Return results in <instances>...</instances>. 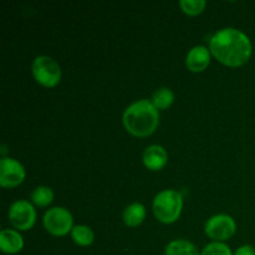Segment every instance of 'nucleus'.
I'll use <instances>...</instances> for the list:
<instances>
[{"label":"nucleus","mask_w":255,"mask_h":255,"mask_svg":"<svg viewBox=\"0 0 255 255\" xmlns=\"http://www.w3.org/2000/svg\"><path fill=\"white\" fill-rule=\"evenodd\" d=\"M209 49L218 61L231 67L246 64L253 51L249 37L233 27L219 30L209 41Z\"/></svg>","instance_id":"f257e3e1"},{"label":"nucleus","mask_w":255,"mask_h":255,"mask_svg":"<svg viewBox=\"0 0 255 255\" xmlns=\"http://www.w3.org/2000/svg\"><path fill=\"white\" fill-rule=\"evenodd\" d=\"M122 120L127 132L136 137H147L156 131L159 114L152 102L141 100L127 107Z\"/></svg>","instance_id":"f03ea898"},{"label":"nucleus","mask_w":255,"mask_h":255,"mask_svg":"<svg viewBox=\"0 0 255 255\" xmlns=\"http://www.w3.org/2000/svg\"><path fill=\"white\" fill-rule=\"evenodd\" d=\"M183 207L181 193L172 189L162 191L153 199V213L164 224L174 223L179 218Z\"/></svg>","instance_id":"7ed1b4c3"},{"label":"nucleus","mask_w":255,"mask_h":255,"mask_svg":"<svg viewBox=\"0 0 255 255\" xmlns=\"http://www.w3.org/2000/svg\"><path fill=\"white\" fill-rule=\"evenodd\" d=\"M31 70L35 80L45 87H55L61 80L59 64L49 56H37L32 62Z\"/></svg>","instance_id":"20e7f679"},{"label":"nucleus","mask_w":255,"mask_h":255,"mask_svg":"<svg viewBox=\"0 0 255 255\" xmlns=\"http://www.w3.org/2000/svg\"><path fill=\"white\" fill-rule=\"evenodd\" d=\"M72 222L74 219L71 213L61 207L51 208L44 216V227L55 237L66 236L70 231H72Z\"/></svg>","instance_id":"39448f33"},{"label":"nucleus","mask_w":255,"mask_h":255,"mask_svg":"<svg viewBox=\"0 0 255 255\" xmlns=\"http://www.w3.org/2000/svg\"><path fill=\"white\" fill-rule=\"evenodd\" d=\"M9 221L20 231H29L36 221V212L34 207L26 201H17L9 209Z\"/></svg>","instance_id":"423d86ee"},{"label":"nucleus","mask_w":255,"mask_h":255,"mask_svg":"<svg viewBox=\"0 0 255 255\" xmlns=\"http://www.w3.org/2000/svg\"><path fill=\"white\" fill-rule=\"evenodd\" d=\"M236 222L227 214H217L206 223V234L214 241H227L236 233Z\"/></svg>","instance_id":"0eeeda50"},{"label":"nucleus","mask_w":255,"mask_h":255,"mask_svg":"<svg viewBox=\"0 0 255 255\" xmlns=\"http://www.w3.org/2000/svg\"><path fill=\"white\" fill-rule=\"evenodd\" d=\"M25 178V169L16 159L2 157L0 161V184L4 188H14L22 183Z\"/></svg>","instance_id":"6e6552de"},{"label":"nucleus","mask_w":255,"mask_h":255,"mask_svg":"<svg viewBox=\"0 0 255 255\" xmlns=\"http://www.w3.org/2000/svg\"><path fill=\"white\" fill-rule=\"evenodd\" d=\"M168 161V154L166 149L159 144H153L144 149L143 163L151 171H159L163 168Z\"/></svg>","instance_id":"1a4fd4ad"},{"label":"nucleus","mask_w":255,"mask_h":255,"mask_svg":"<svg viewBox=\"0 0 255 255\" xmlns=\"http://www.w3.org/2000/svg\"><path fill=\"white\" fill-rule=\"evenodd\" d=\"M209 61H211L209 50L204 46H194L187 55L186 65L191 71L201 72L207 69Z\"/></svg>","instance_id":"9d476101"},{"label":"nucleus","mask_w":255,"mask_h":255,"mask_svg":"<svg viewBox=\"0 0 255 255\" xmlns=\"http://www.w3.org/2000/svg\"><path fill=\"white\" fill-rule=\"evenodd\" d=\"M24 247V239L17 232L2 229L0 233V249L6 254H16Z\"/></svg>","instance_id":"9b49d317"},{"label":"nucleus","mask_w":255,"mask_h":255,"mask_svg":"<svg viewBox=\"0 0 255 255\" xmlns=\"http://www.w3.org/2000/svg\"><path fill=\"white\" fill-rule=\"evenodd\" d=\"M146 218V208L141 203H132L124 211V222L128 227H137Z\"/></svg>","instance_id":"f8f14e48"},{"label":"nucleus","mask_w":255,"mask_h":255,"mask_svg":"<svg viewBox=\"0 0 255 255\" xmlns=\"http://www.w3.org/2000/svg\"><path fill=\"white\" fill-rule=\"evenodd\" d=\"M164 255H199V253L196 246L191 242L178 239V241L171 242L166 247Z\"/></svg>","instance_id":"ddd939ff"},{"label":"nucleus","mask_w":255,"mask_h":255,"mask_svg":"<svg viewBox=\"0 0 255 255\" xmlns=\"http://www.w3.org/2000/svg\"><path fill=\"white\" fill-rule=\"evenodd\" d=\"M71 238L77 246L87 247L94 243V232L87 226H76L71 231Z\"/></svg>","instance_id":"4468645a"},{"label":"nucleus","mask_w":255,"mask_h":255,"mask_svg":"<svg viewBox=\"0 0 255 255\" xmlns=\"http://www.w3.org/2000/svg\"><path fill=\"white\" fill-rule=\"evenodd\" d=\"M174 95L167 87H162V89L157 90L152 97V104L157 110H166L173 104Z\"/></svg>","instance_id":"2eb2a0df"},{"label":"nucleus","mask_w":255,"mask_h":255,"mask_svg":"<svg viewBox=\"0 0 255 255\" xmlns=\"http://www.w3.org/2000/svg\"><path fill=\"white\" fill-rule=\"evenodd\" d=\"M54 199V192L49 187H37L34 192L31 193V201L32 203L36 204L39 207H46Z\"/></svg>","instance_id":"dca6fc26"},{"label":"nucleus","mask_w":255,"mask_h":255,"mask_svg":"<svg viewBox=\"0 0 255 255\" xmlns=\"http://www.w3.org/2000/svg\"><path fill=\"white\" fill-rule=\"evenodd\" d=\"M179 5L186 14L198 15L203 11L207 2L204 0H181Z\"/></svg>","instance_id":"f3484780"},{"label":"nucleus","mask_w":255,"mask_h":255,"mask_svg":"<svg viewBox=\"0 0 255 255\" xmlns=\"http://www.w3.org/2000/svg\"><path fill=\"white\" fill-rule=\"evenodd\" d=\"M201 255H233L228 246L219 242H213L209 243L208 246L204 247L203 252Z\"/></svg>","instance_id":"a211bd4d"},{"label":"nucleus","mask_w":255,"mask_h":255,"mask_svg":"<svg viewBox=\"0 0 255 255\" xmlns=\"http://www.w3.org/2000/svg\"><path fill=\"white\" fill-rule=\"evenodd\" d=\"M234 255H255V249L252 246H243L237 249Z\"/></svg>","instance_id":"6ab92c4d"},{"label":"nucleus","mask_w":255,"mask_h":255,"mask_svg":"<svg viewBox=\"0 0 255 255\" xmlns=\"http://www.w3.org/2000/svg\"><path fill=\"white\" fill-rule=\"evenodd\" d=\"M6 146H5V144H2V146H1V153H2V156H4V154L5 153H6Z\"/></svg>","instance_id":"aec40b11"}]
</instances>
